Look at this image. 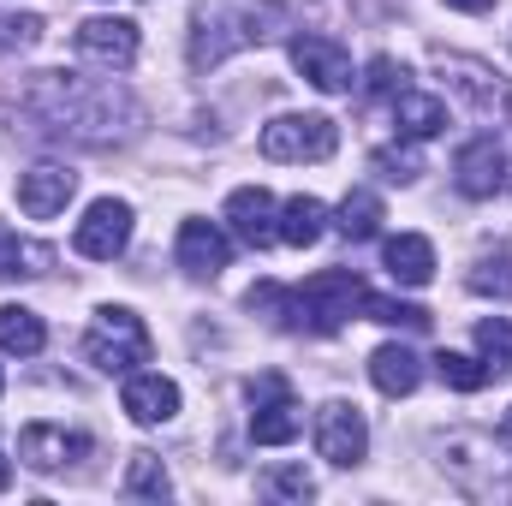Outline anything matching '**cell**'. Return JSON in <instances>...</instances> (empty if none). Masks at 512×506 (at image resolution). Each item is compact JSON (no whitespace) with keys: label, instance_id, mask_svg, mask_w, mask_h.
I'll return each instance as SVG.
<instances>
[{"label":"cell","instance_id":"obj_8","mask_svg":"<svg viewBox=\"0 0 512 506\" xmlns=\"http://www.w3.org/2000/svg\"><path fill=\"white\" fill-rule=\"evenodd\" d=\"M72 245H78V256H90V262H114L131 245V203H120V197L90 203V215L78 221Z\"/></svg>","mask_w":512,"mask_h":506},{"label":"cell","instance_id":"obj_31","mask_svg":"<svg viewBox=\"0 0 512 506\" xmlns=\"http://www.w3.org/2000/svg\"><path fill=\"white\" fill-rule=\"evenodd\" d=\"M268 489H274V495H286V501H310V495H316V477H310L304 465H286V471H274V477H268Z\"/></svg>","mask_w":512,"mask_h":506},{"label":"cell","instance_id":"obj_21","mask_svg":"<svg viewBox=\"0 0 512 506\" xmlns=\"http://www.w3.org/2000/svg\"><path fill=\"white\" fill-rule=\"evenodd\" d=\"M370 381L382 387L387 399H399V393H411V387L423 381V364H417L411 346H382V352L370 358Z\"/></svg>","mask_w":512,"mask_h":506},{"label":"cell","instance_id":"obj_32","mask_svg":"<svg viewBox=\"0 0 512 506\" xmlns=\"http://www.w3.org/2000/svg\"><path fill=\"white\" fill-rule=\"evenodd\" d=\"M447 6H459V12H489L495 0H447Z\"/></svg>","mask_w":512,"mask_h":506},{"label":"cell","instance_id":"obj_19","mask_svg":"<svg viewBox=\"0 0 512 506\" xmlns=\"http://www.w3.org/2000/svg\"><path fill=\"white\" fill-rule=\"evenodd\" d=\"M393 126L405 131L411 143H423V137L447 131V102L441 96H423V90H399L393 96Z\"/></svg>","mask_w":512,"mask_h":506},{"label":"cell","instance_id":"obj_27","mask_svg":"<svg viewBox=\"0 0 512 506\" xmlns=\"http://www.w3.org/2000/svg\"><path fill=\"white\" fill-rule=\"evenodd\" d=\"M435 376L447 381L453 393H477V387L489 381V370H483L477 358H465V352H435Z\"/></svg>","mask_w":512,"mask_h":506},{"label":"cell","instance_id":"obj_12","mask_svg":"<svg viewBox=\"0 0 512 506\" xmlns=\"http://www.w3.org/2000/svg\"><path fill=\"white\" fill-rule=\"evenodd\" d=\"M453 179L465 197H495L507 185V149L495 137H471L459 155H453Z\"/></svg>","mask_w":512,"mask_h":506},{"label":"cell","instance_id":"obj_2","mask_svg":"<svg viewBox=\"0 0 512 506\" xmlns=\"http://www.w3.org/2000/svg\"><path fill=\"white\" fill-rule=\"evenodd\" d=\"M286 24V12L274 0H215L197 12V30H191V66H221L233 48H251L268 42L274 30Z\"/></svg>","mask_w":512,"mask_h":506},{"label":"cell","instance_id":"obj_22","mask_svg":"<svg viewBox=\"0 0 512 506\" xmlns=\"http://www.w3.org/2000/svg\"><path fill=\"white\" fill-rule=\"evenodd\" d=\"M322 233H328V209H322L316 197H286V209H280V239L298 245V251H310Z\"/></svg>","mask_w":512,"mask_h":506},{"label":"cell","instance_id":"obj_28","mask_svg":"<svg viewBox=\"0 0 512 506\" xmlns=\"http://www.w3.org/2000/svg\"><path fill=\"white\" fill-rule=\"evenodd\" d=\"M364 316L370 322H387V328H429V310L423 304H399V298H364Z\"/></svg>","mask_w":512,"mask_h":506},{"label":"cell","instance_id":"obj_5","mask_svg":"<svg viewBox=\"0 0 512 506\" xmlns=\"http://www.w3.org/2000/svg\"><path fill=\"white\" fill-rule=\"evenodd\" d=\"M340 149V131L328 114H280L262 126V155L268 161H328Z\"/></svg>","mask_w":512,"mask_h":506},{"label":"cell","instance_id":"obj_23","mask_svg":"<svg viewBox=\"0 0 512 506\" xmlns=\"http://www.w3.org/2000/svg\"><path fill=\"white\" fill-rule=\"evenodd\" d=\"M352 245H364V239H376L382 233V197L376 191H352L346 203H340V221H334Z\"/></svg>","mask_w":512,"mask_h":506},{"label":"cell","instance_id":"obj_10","mask_svg":"<svg viewBox=\"0 0 512 506\" xmlns=\"http://www.w3.org/2000/svg\"><path fill=\"white\" fill-rule=\"evenodd\" d=\"M292 66H298L316 90H328V96L352 90V54H346L340 42H328V36H292Z\"/></svg>","mask_w":512,"mask_h":506},{"label":"cell","instance_id":"obj_24","mask_svg":"<svg viewBox=\"0 0 512 506\" xmlns=\"http://www.w3.org/2000/svg\"><path fill=\"white\" fill-rule=\"evenodd\" d=\"M471 292H483V298H512V239L507 245H495L489 256H477V268H471Z\"/></svg>","mask_w":512,"mask_h":506},{"label":"cell","instance_id":"obj_17","mask_svg":"<svg viewBox=\"0 0 512 506\" xmlns=\"http://www.w3.org/2000/svg\"><path fill=\"white\" fill-rule=\"evenodd\" d=\"M441 72H453V84L477 102V114L483 120H512V90L507 84H495V72L489 66H477V60H459V54H441Z\"/></svg>","mask_w":512,"mask_h":506},{"label":"cell","instance_id":"obj_7","mask_svg":"<svg viewBox=\"0 0 512 506\" xmlns=\"http://www.w3.org/2000/svg\"><path fill=\"white\" fill-rule=\"evenodd\" d=\"M364 447H370L364 411H358V405H346V399H328V405L316 411V453H322L328 465H358V459H364Z\"/></svg>","mask_w":512,"mask_h":506},{"label":"cell","instance_id":"obj_20","mask_svg":"<svg viewBox=\"0 0 512 506\" xmlns=\"http://www.w3.org/2000/svg\"><path fill=\"white\" fill-rule=\"evenodd\" d=\"M42 346H48L42 316L24 310V304H0V352H12V358H36Z\"/></svg>","mask_w":512,"mask_h":506},{"label":"cell","instance_id":"obj_18","mask_svg":"<svg viewBox=\"0 0 512 506\" xmlns=\"http://www.w3.org/2000/svg\"><path fill=\"white\" fill-rule=\"evenodd\" d=\"M382 268L399 286H429L435 280V245L423 233H399V239L382 245Z\"/></svg>","mask_w":512,"mask_h":506},{"label":"cell","instance_id":"obj_26","mask_svg":"<svg viewBox=\"0 0 512 506\" xmlns=\"http://www.w3.org/2000/svg\"><path fill=\"white\" fill-rule=\"evenodd\" d=\"M167 489H173V483H167V471H161L155 453H137L126 465V495L131 501H167Z\"/></svg>","mask_w":512,"mask_h":506},{"label":"cell","instance_id":"obj_3","mask_svg":"<svg viewBox=\"0 0 512 506\" xmlns=\"http://www.w3.org/2000/svg\"><path fill=\"white\" fill-rule=\"evenodd\" d=\"M114 102H126L114 84H90V78H78V72H42V78H36V108H42V120L54 131L84 137V143H96L90 126H108Z\"/></svg>","mask_w":512,"mask_h":506},{"label":"cell","instance_id":"obj_33","mask_svg":"<svg viewBox=\"0 0 512 506\" xmlns=\"http://www.w3.org/2000/svg\"><path fill=\"white\" fill-rule=\"evenodd\" d=\"M12 245H18V239H12V233L0 227V262H6V251H12Z\"/></svg>","mask_w":512,"mask_h":506},{"label":"cell","instance_id":"obj_1","mask_svg":"<svg viewBox=\"0 0 512 506\" xmlns=\"http://www.w3.org/2000/svg\"><path fill=\"white\" fill-rule=\"evenodd\" d=\"M370 286L352 274V268H322L310 274L304 286H251V310H268L286 334H334L346 328L352 310H364Z\"/></svg>","mask_w":512,"mask_h":506},{"label":"cell","instance_id":"obj_35","mask_svg":"<svg viewBox=\"0 0 512 506\" xmlns=\"http://www.w3.org/2000/svg\"><path fill=\"white\" fill-rule=\"evenodd\" d=\"M501 435H507V441H512V411H507V423H501Z\"/></svg>","mask_w":512,"mask_h":506},{"label":"cell","instance_id":"obj_9","mask_svg":"<svg viewBox=\"0 0 512 506\" xmlns=\"http://www.w3.org/2000/svg\"><path fill=\"white\" fill-rule=\"evenodd\" d=\"M18 459H24L30 471H66V465L90 459V435H78V429H66V423H24Z\"/></svg>","mask_w":512,"mask_h":506},{"label":"cell","instance_id":"obj_30","mask_svg":"<svg viewBox=\"0 0 512 506\" xmlns=\"http://www.w3.org/2000/svg\"><path fill=\"white\" fill-rule=\"evenodd\" d=\"M364 90H370V96H399V90H411V84H405V66H399L393 54H376V60H370Z\"/></svg>","mask_w":512,"mask_h":506},{"label":"cell","instance_id":"obj_36","mask_svg":"<svg viewBox=\"0 0 512 506\" xmlns=\"http://www.w3.org/2000/svg\"><path fill=\"white\" fill-rule=\"evenodd\" d=\"M0 393H6V376H0Z\"/></svg>","mask_w":512,"mask_h":506},{"label":"cell","instance_id":"obj_29","mask_svg":"<svg viewBox=\"0 0 512 506\" xmlns=\"http://www.w3.org/2000/svg\"><path fill=\"white\" fill-rule=\"evenodd\" d=\"M376 173L393 179V185H411L417 173H423V155L411 149V143H393V149H376Z\"/></svg>","mask_w":512,"mask_h":506},{"label":"cell","instance_id":"obj_15","mask_svg":"<svg viewBox=\"0 0 512 506\" xmlns=\"http://www.w3.org/2000/svg\"><path fill=\"white\" fill-rule=\"evenodd\" d=\"M120 405H126L131 423L155 429V423H173V411H179V387H173L167 376H155V370H137V376H126Z\"/></svg>","mask_w":512,"mask_h":506},{"label":"cell","instance_id":"obj_14","mask_svg":"<svg viewBox=\"0 0 512 506\" xmlns=\"http://www.w3.org/2000/svg\"><path fill=\"white\" fill-rule=\"evenodd\" d=\"M227 221H233V233H239L251 251H268V245L280 239V215H274V197H268L262 185H239V191L227 197Z\"/></svg>","mask_w":512,"mask_h":506},{"label":"cell","instance_id":"obj_13","mask_svg":"<svg viewBox=\"0 0 512 506\" xmlns=\"http://www.w3.org/2000/svg\"><path fill=\"white\" fill-rule=\"evenodd\" d=\"M78 54L102 60L108 72H120V66L137 60V24L131 18H84L78 24Z\"/></svg>","mask_w":512,"mask_h":506},{"label":"cell","instance_id":"obj_4","mask_svg":"<svg viewBox=\"0 0 512 506\" xmlns=\"http://www.w3.org/2000/svg\"><path fill=\"white\" fill-rule=\"evenodd\" d=\"M149 352H155V340H149V328H143L137 310H126V304H102V310H96V322H90V334H84V358H90L96 370L131 376L137 364H149Z\"/></svg>","mask_w":512,"mask_h":506},{"label":"cell","instance_id":"obj_6","mask_svg":"<svg viewBox=\"0 0 512 506\" xmlns=\"http://www.w3.org/2000/svg\"><path fill=\"white\" fill-rule=\"evenodd\" d=\"M251 441L256 447H286V441H298V429H304V411H298V399H292V381L286 376H256L251 381Z\"/></svg>","mask_w":512,"mask_h":506},{"label":"cell","instance_id":"obj_11","mask_svg":"<svg viewBox=\"0 0 512 506\" xmlns=\"http://www.w3.org/2000/svg\"><path fill=\"white\" fill-rule=\"evenodd\" d=\"M72 191H78V173L60 167V161H42V167H30V173L18 179V209H24L30 221H54V215L72 203Z\"/></svg>","mask_w":512,"mask_h":506},{"label":"cell","instance_id":"obj_25","mask_svg":"<svg viewBox=\"0 0 512 506\" xmlns=\"http://www.w3.org/2000/svg\"><path fill=\"white\" fill-rule=\"evenodd\" d=\"M477 352H483V370L489 376L512 381V322H477Z\"/></svg>","mask_w":512,"mask_h":506},{"label":"cell","instance_id":"obj_34","mask_svg":"<svg viewBox=\"0 0 512 506\" xmlns=\"http://www.w3.org/2000/svg\"><path fill=\"white\" fill-rule=\"evenodd\" d=\"M6 483H12V465H6V459H0V489H6Z\"/></svg>","mask_w":512,"mask_h":506},{"label":"cell","instance_id":"obj_16","mask_svg":"<svg viewBox=\"0 0 512 506\" xmlns=\"http://www.w3.org/2000/svg\"><path fill=\"white\" fill-rule=\"evenodd\" d=\"M227 262H233V245H227V233H221L215 221H185V227H179V268H185V274L215 280Z\"/></svg>","mask_w":512,"mask_h":506}]
</instances>
